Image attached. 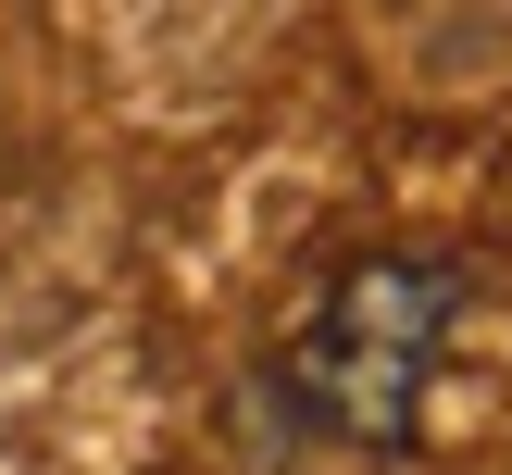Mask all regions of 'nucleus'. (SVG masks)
<instances>
[{
    "mask_svg": "<svg viewBox=\"0 0 512 475\" xmlns=\"http://www.w3.org/2000/svg\"><path fill=\"white\" fill-rule=\"evenodd\" d=\"M475 275L450 250H350L275 338V400L325 450H413Z\"/></svg>",
    "mask_w": 512,
    "mask_h": 475,
    "instance_id": "f257e3e1",
    "label": "nucleus"
}]
</instances>
